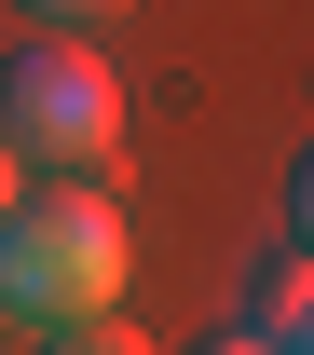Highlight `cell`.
Instances as JSON below:
<instances>
[{"label":"cell","instance_id":"obj_7","mask_svg":"<svg viewBox=\"0 0 314 355\" xmlns=\"http://www.w3.org/2000/svg\"><path fill=\"white\" fill-rule=\"evenodd\" d=\"M0 205H14V150H0Z\"/></svg>","mask_w":314,"mask_h":355},{"label":"cell","instance_id":"obj_6","mask_svg":"<svg viewBox=\"0 0 314 355\" xmlns=\"http://www.w3.org/2000/svg\"><path fill=\"white\" fill-rule=\"evenodd\" d=\"M191 355H273V342H260V328H205Z\"/></svg>","mask_w":314,"mask_h":355},{"label":"cell","instance_id":"obj_8","mask_svg":"<svg viewBox=\"0 0 314 355\" xmlns=\"http://www.w3.org/2000/svg\"><path fill=\"white\" fill-rule=\"evenodd\" d=\"M287 355H314V328H301V342H287Z\"/></svg>","mask_w":314,"mask_h":355},{"label":"cell","instance_id":"obj_2","mask_svg":"<svg viewBox=\"0 0 314 355\" xmlns=\"http://www.w3.org/2000/svg\"><path fill=\"white\" fill-rule=\"evenodd\" d=\"M0 150H14V178H96L123 150V83L82 42H14L0 55Z\"/></svg>","mask_w":314,"mask_h":355},{"label":"cell","instance_id":"obj_3","mask_svg":"<svg viewBox=\"0 0 314 355\" xmlns=\"http://www.w3.org/2000/svg\"><path fill=\"white\" fill-rule=\"evenodd\" d=\"M42 355H150V342H137V314H69L42 328Z\"/></svg>","mask_w":314,"mask_h":355},{"label":"cell","instance_id":"obj_1","mask_svg":"<svg viewBox=\"0 0 314 355\" xmlns=\"http://www.w3.org/2000/svg\"><path fill=\"white\" fill-rule=\"evenodd\" d=\"M123 205L96 178H42L0 205V314L28 328H69V314H123Z\"/></svg>","mask_w":314,"mask_h":355},{"label":"cell","instance_id":"obj_5","mask_svg":"<svg viewBox=\"0 0 314 355\" xmlns=\"http://www.w3.org/2000/svg\"><path fill=\"white\" fill-rule=\"evenodd\" d=\"M14 14H42L55 42H69V28H96V14H123V0H14Z\"/></svg>","mask_w":314,"mask_h":355},{"label":"cell","instance_id":"obj_4","mask_svg":"<svg viewBox=\"0 0 314 355\" xmlns=\"http://www.w3.org/2000/svg\"><path fill=\"white\" fill-rule=\"evenodd\" d=\"M287 246H301V260H314V150H301V164H287Z\"/></svg>","mask_w":314,"mask_h":355}]
</instances>
